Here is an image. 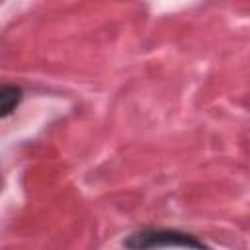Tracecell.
Masks as SVG:
<instances>
[{"label": "cell", "mask_w": 250, "mask_h": 250, "mask_svg": "<svg viewBox=\"0 0 250 250\" xmlns=\"http://www.w3.org/2000/svg\"><path fill=\"white\" fill-rule=\"evenodd\" d=\"M127 248H158V246H193L203 248L205 244L191 234H186L182 230H170V229H150L131 234L125 242Z\"/></svg>", "instance_id": "6da1fadb"}, {"label": "cell", "mask_w": 250, "mask_h": 250, "mask_svg": "<svg viewBox=\"0 0 250 250\" xmlns=\"http://www.w3.org/2000/svg\"><path fill=\"white\" fill-rule=\"evenodd\" d=\"M21 94V88L16 84H0V117L10 115L18 107Z\"/></svg>", "instance_id": "7a4b0ae2"}]
</instances>
